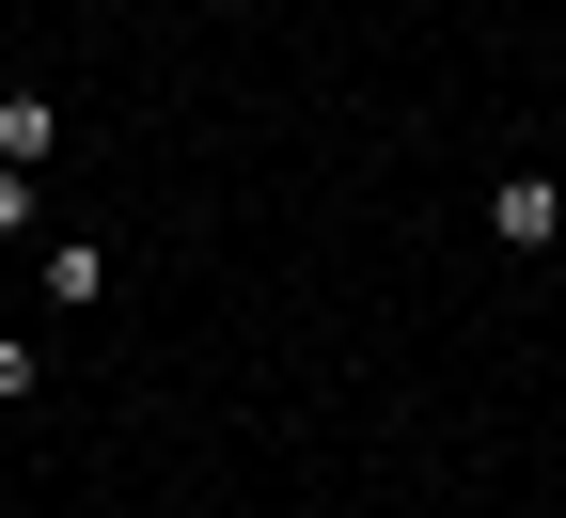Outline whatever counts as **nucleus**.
Masks as SVG:
<instances>
[{
    "mask_svg": "<svg viewBox=\"0 0 566 518\" xmlns=\"http://www.w3.org/2000/svg\"><path fill=\"white\" fill-rule=\"evenodd\" d=\"M488 236H504V252H551L566 236V189L551 173H504V189H488Z\"/></svg>",
    "mask_w": 566,
    "mask_h": 518,
    "instance_id": "nucleus-1",
    "label": "nucleus"
},
{
    "mask_svg": "<svg viewBox=\"0 0 566 518\" xmlns=\"http://www.w3.org/2000/svg\"><path fill=\"white\" fill-rule=\"evenodd\" d=\"M0 158H17V173H48V158H63V95H48V80L0 95Z\"/></svg>",
    "mask_w": 566,
    "mask_h": 518,
    "instance_id": "nucleus-2",
    "label": "nucleus"
},
{
    "mask_svg": "<svg viewBox=\"0 0 566 518\" xmlns=\"http://www.w3.org/2000/svg\"><path fill=\"white\" fill-rule=\"evenodd\" d=\"M32 283H48V315H95V299H111V252H95V236H48Z\"/></svg>",
    "mask_w": 566,
    "mask_h": 518,
    "instance_id": "nucleus-3",
    "label": "nucleus"
},
{
    "mask_svg": "<svg viewBox=\"0 0 566 518\" xmlns=\"http://www.w3.org/2000/svg\"><path fill=\"white\" fill-rule=\"evenodd\" d=\"M17 236H32V173L0 158V252H17Z\"/></svg>",
    "mask_w": 566,
    "mask_h": 518,
    "instance_id": "nucleus-4",
    "label": "nucleus"
}]
</instances>
